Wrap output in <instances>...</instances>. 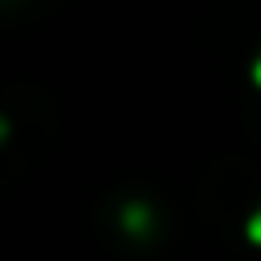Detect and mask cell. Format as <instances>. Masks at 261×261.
I'll return each instance as SVG.
<instances>
[{"mask_svg": "<svg viewBox=\"0 0 261 261\" xmlns=\"http://www.w3.org/2000/svg\"><path fill=\"white\" fill-rule=\"evenodd\" d=\"M245 232H249V241H257V245H261V212H257V216L245 224Z\"/></svg>", "mask_w": 261, "mask_h": 261, "instance_id": "cell-1", "label": "cell"}, {"mask_svg": "<svg viewBox=\"0 0 261 261\" xmlns=\"http://www.w3.org/2000/svg\"><path fill=\"white\" fill-rule=\"evenodd\" d=\"M253 82H257V86H261V61H257V65H253Z\"/></svg>", "mask_w": 261, "mask_h": 261, "instance_id": "cell-2", "label": "cell"}]
</instances>
